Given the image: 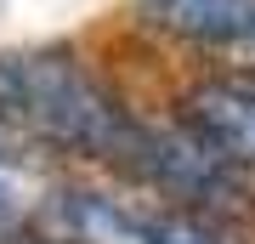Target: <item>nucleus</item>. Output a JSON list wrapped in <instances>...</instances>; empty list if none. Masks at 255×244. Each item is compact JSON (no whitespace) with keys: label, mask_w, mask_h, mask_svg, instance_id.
<instances>
[{"label":"nucleus","mask_w":255,"mask_h":244,"mask_svg":"<svg viewBox=\"0 0 255 244\" xmlns=\"http://www.w3.org/2000/svg\"><path fill=\"white\" fill-rule=\"evenodd\" d=\"M34 233L51 244H238L199 210H164L114 188H46Z\"/></svg>","instance_id":"f03ea898"},{"label":"nucleus","mask_w":255,"mask_h":244,"mask_svg":"<svg viewBox=\"0 0 255 244\" xmlns=\"http://www.w3.org/2000/svg\"><path fill=\"white\" fill-rule=\"evenodd\" d=\"M176 119L210 142L233 171L255 176V74H204L182 85Z\"/></svg>","instance_id":"20e7f679"},{"label":"nucleus","mask_w":255,"mask_h":244,"mask_svg":"<svg viewBox=\"0 0 255 244\" xmlns=\"http://www.w3.org/2000/svg\"><path fill=\"white\" fill-rule=\"evenodd\" d=\"M17 154H28V142H17V136L0 125V159H17Z\"/></svg>","instance_id":"39448f33"},{"label":"nucleus","mask_w":255,"mask_h":244,"mask_svg":"<svg viewBox=\"0 0 255 244\" xmlns=\"http://www.w3.org/2000/svg\"><path fill=\"white\" fill-rule=\"evenodd\" d=\"M0 125L28 148H57L119 171L142 131V114L68 45L0 51Z\"/></svg>","instance_id":"f257e3e1"},{"label":"nucleus","mask_w":255,"mask_h":244,"mask_svg":"<svg viewBox=\"0 0 255 244\" xmlns=\"http://www.w3.org/2000/svg\"><path fill=\"white\" fill-rule=\"evenodd\" d=\"M136 23L182 51L227 57L238 74H255V0H142Z\"/></svg>","instance_id":"7ed1b4c3"}]
</instances>
